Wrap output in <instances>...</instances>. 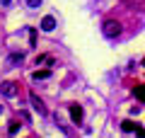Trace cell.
Here are the masks:
<instances>
[{"mask_svg": "<svg viewBox=\"0 0 145 138\" xmlns=\"http://www.w3.org/2000/svg\"><path fill=\"white\" fill-rule=\"evenodd\" d=\"M121 128H123L126 133H135V128H138V126H135L131 119H126V121H121Z\"/></svg>", "mask_w": 145, "mask_h": 138, "instance_id": "obj_8", "label": "cell"}, {"mask_svg": "<svg viewBox=\"0 0 145 138\" xmlns=\"http://www.w3.org/2000/svg\"><path fill=\"white\" fill-rule=\"evenodd\" d=\"M41 29H44V32H53V29H56V20H53L51 15H46V17L41 20Z\"/></svg>", "mask_w": 145, "mask_h": 138, "instance_id": "obj_5", "label": "cell"}, {"mask_svg": "<svg viewBox=\"0 0 145 138\" xmlns=\"http://www.w3.org/2000/svg\"><path fill=\"white\" fill-rule=\"evenodd\" d=\"M68 112H70L72 124H80V121H82V107H80V104H70V107H68Z\"/></svg>", "mask_w": 145, "mask_h": 138, "instance_id": "obj_3", "label": "cell"}, {"mask_svg": "<svg viewBox=\"0 0 145 138\" xmlns=\"http://www.w3.org/2000/svg\"><path fill=\"white\" fill-rule=\"evenodd\" d=\"M17 131H20V121H10V126H7V133H12V136H15Z\"/></svg>", "mask_w": 145, "mask_h": 138, "instance_id": "obj_10", "label": "cell"}, {"mask_svg": "<svg viewBox=\"0 0 145 138\" xmlns=\"http://www.w3.org/2000/svg\"><path fill=\"white\" fill-rule=\"evenodd\" d=\"M102 32H104V36L114 39V36L121 34V22H116V20H106V22H104V27H102Z\"/></svg>", "mask_w": 145, "mask_h": 138, "instance_id": "obj_1", "label": "cell"}, {"mask_svg": "<svg viewBox=\"0 0 145 138\" xmlns=\"http://www.w3.org/2000/svg\"><path fill=\"white\" fill-rule=\"evenodd\" d=\"M29 46H36V32L34 29L29 32Z\"/></svg>", "mask_w": 145, "mask_h": 138, "instance_id": "obj_12", "label": "cell"}, {"mask_svg": "<svg viewBox=\"0 0 145 138\" xmlns=\"http://www.w3.org/2000/svg\"><path fill=\"white\" fill-rule=\"evenodd\" d=\"M27 7L29 10H36V7H41V0H27Z\"/></svg>", "mask_w": 145, "mask_h": 138, "instance_id": "obj_11", "label": "cell"}, {"mask_svg": "<svg viewBox=\"0 0 145 138\" xmlns=\"http://www.w3.org/2000/svg\"><path fill=\"white\" fill-rule=\"evenodd\" d=\"M133 95L145 104V85H135V87H133Z\"/></svg>", "mask_w": 145, "mask_h": 138, "instance_id": "obj_7", "label": "cell"}, {"mask_svg": "<svg viewBox=\"0 0 145 138\" xmlns=\"http://www.w3.org/2000/svg\"><path fill=\"white\" fill-rule=\"evenodd\" d=\"M0 92H3V95H5V97H15L17 95V82H3V85H0Z\"/></svg>", "mask_w": 145, "mask_h": 138, "instance_id": "obj_2", "label": "cell"}, {"mask_svg": "<svg viewBox=\"0 0 145 138\" xmlns=\"http://www.w3.org/2000/svg\"><path fill=\"white\" fill-rule=\"evenodd\" d=\"M22 61H24V53H12V56L7 58V63H10V68L15 66V63H22Z\"/></svg>", "mask_w": 145, "mask_h": 138, "instance_id": "obj_9", "label": "cell"}, {"mask_svg": "<svg viewBox=\"0 0 145 138\" xmlns=\"http://www.w3.org/2000/svg\"><path fill=\"white\" fill-rule=\"evenodd\" d=\"M46 78H51V70H34L31 73V80H46Z\"/></svg>", "mask_w": 145, "mask_h": 138, "instance_id": "obj_6", "label": "cell"}, {"mask_svg": "<svg viewBox=\"0 0 145 138\" xmlns=\"http://www.w3.org/2000/svg\"><path fill=\"white\" fill-rule=\"evenodd\" d=\"M29 99H31V107H34L36 112H39V114H41V116H44V114H46V107H44V102H41V99H39V97H36L34 92H31V95H29Z\"/></svg>", "mask_w": 145, "mask_h": 138, "instance_id": "obj_4", "label": "cell"}]
</instances>
